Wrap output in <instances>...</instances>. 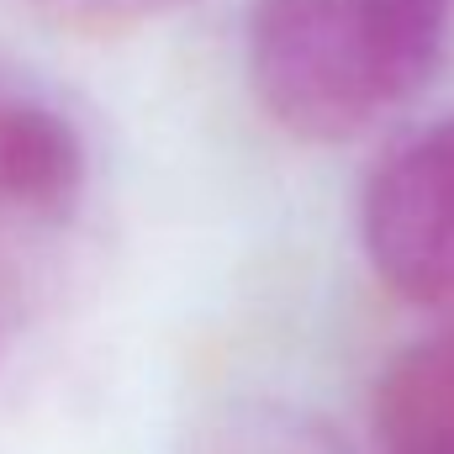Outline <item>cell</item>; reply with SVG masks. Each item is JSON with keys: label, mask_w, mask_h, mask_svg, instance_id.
Instances as JSON below:
<instances>
[{"label": "cell", "mask_w": 454, "mask_h": 454, "mask_svg": "<svg viewBox=\"0 0 454 454\" xmlns=\"http://www.w3.org/2000/svg\"><path fill=\"white\" fill-rule=\"evenodd\" d=\"M248 85L301 143H343L391 112L348 0H254Z\"/></svg>", "instance_id": "obj_1"}, {"label": "cell", "mask_w": 454, "mask_h": 454, "mask_svg": "<svg viewBox=\"0 0 454 454\" xmlns=\"http://www.w3.org/2000/svg\"><path fill=\"white\" fill-rule=\"evenodd\" d=\"M359 238L375 280L418 307H454V116L412 132L364 180Z\"/></svg>", "instance_id": "obj_2"}, {"label": "cell", "mask_w": 454, "mask_h": 454, "mask_svg": "<svg viewBox=\"0 0 454 454\" xmlns=\"http://www.w3.org/2000/svg\"><path fill=\"white\" fill-rule=\"evenodd\" d=\"M375 454H454V323L412 339L375 380Z\"/></svg>", "instance_id": "obj_3"}, {"label": "cell", "mask_w": 454, "mask_h": 454, "mask_svg": "<svg viewBox=\"0 0 454 454\" xmlns=\"http://www.w3.org/2000/svg\"><path fill=\"white\" fill-rule=\"evenodd\" d=\"M85 185L80 132L43 101L0 90V207L64 212Z\"/></svg>", "instance_id": "obj_4"}, {"label": "cell", "mask_w": 454, "mask_h": 454, "mask_svg": "<svg viewBox=\"0 0 454 454\" xmlns=\"http://www.w3.org/2000/svg\"><path fill=\"white\" fill-rule=\"evenodd\" d=\"M380 90L391 106L412 101L444 64L454 0H348Z\"/></svg>", "instance_id": "obj_5"}, {"label": "cell", "mask_w": 454, "mask_h": 454, "mask_svg": "<svg viewBox=\"0 0 454 454\" xmlns=\"http://www.w3.org/2000/svg\"><path fill=\"white\" fill-rule=\"evenodd\" d=\"M11 333H16V270L0 259V359H5Z\"/></svg>", "instance_id": "obj_6"}]
</instances>
